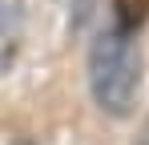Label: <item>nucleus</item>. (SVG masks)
Wrapping results in <instances>:
<instances>
[{
  "label": "nucleus",
  "mask_w": 149,
  "mask_h": 145,
  "mask_svg": "<svg viewBox=\"0 0 149 145\" xmlns=\"http://www.w3.org/2000/svg\"><path fill=\"white\" fill-rule=\"evenodd\" d=\"M141 45L129 24H105L89 45V97L105 117H129L141 101Z\"/></svg>",
  "instance_id": "nucleus-1"
},
{
  "label": "nucleus",
  "mask_w": 149,
  "mask_h": 145,
  "mask_svg": "<svg viewBox=\"0 0 149 145\" xmlns=\"http://www.w3.org/2000/svg\"><path fill=\"white\" fill-rule=\"evenodd\" d=\"M24 48V0H0V77L16 69Z\"/></svg>",
  "instance_id": "nucleus-2"
},
{
  "label": "nucleus",
  "mask_w": 149,
  "mask_h": 145,
  "mask_svg": "<svg viewBox=\"0 0 149 145\" xmlns=\"http://www.w3.org/2000/svg\"><path fill=\"white\" fill-rule=\"evenodd\" d=\"M133 145H149V129H145V133H141V137H137Z\"/></svg>",
  "instance_id": "nucleus-3"
}]
</instances>
